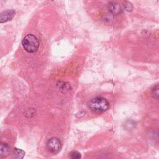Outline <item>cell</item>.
<instances>
[{"label": "cell", "instance_id": "obj_1", "mask_svg": "<svg viewBox=\"0 0 159 159\" xmlns=\"http://www.w3.org/2000/svg\"><path fill=\"white\" fill-rule=\"evenodd\" d=\"M88 107L94 112L101 113L109 108V103L104 98L96 97L89 102Z\"/></svg>", "mask_w": 159, "mask_h": 159}, {"label": "cell", "instance_id": "obj_2", "mask_svg": "<svg viewBox=\"0 0 159 159\" xmlns=\"http://www.w3.org/2000/svg\"><path fill=\"white\" fill-rule=\"evenodd\" d=\"M24 48L29 53H34L37 51L39 47L38 39L32 34L27 35L22 42Z\"/></svg>", "mask_w": 159, "mask_h": 159}, {"label": "cell", "instance_id": "obj_3", "mask_svg": "<svg viewBox=\"0 0 159 159\" xmlns=\"http://www.w3.org/2000/svg\"><path fill=\"white\" fill-rule=\"evenodd\" d=\"M47 148L52 153H57L61 148L60 141L57 138H52L47 142Z\"/></svg>", "mask_w": 159, "mask_h": 159}, {"label": "cell", "instance_id": "obj_4", "mask_svg": "<svg viewBox=\"0 0 159 159\" xmlns=\"http://www.w3.org/2000/svg\"><path fill=\"white\" fill-rule=\"evenodd\" d=\"M16 12L13 9L6 10L0 13V23H4L13 19Z\"/></svg>", "mask_w": 159, "mask_h": 159}, {"label": "cell", "instance_id": "obj_5", "mask_svg": "<svg viewBox=\"0 0 159 159\" xmlns=\"http://www.w3.org/2000/svg\"><path fill=\"white\" fill-rule=\"evenodd\" d=\"M109 11L114 15H119L122 12V8L117 2H111L109 5Z\"/></svg>", "mask_w": 159, "mask_h": 159}, {"label": "cell", "instance_id": "obj_6", "mask_svg": "<svg viewBox=\"0 0 159 159\" xmlns=\"http://www.w3.org/2000/svg\"><path fill=\"white\" fill-rule=\"evenodd\" d=\"M10 147L4 143L0 142V158L5 157L9 153Z\"/></svg>", "mask_w": 159, "mask_h": 159}, {"label": "cell", "instance_id": "obj_7", "mask_svg": "<svg viewBox=\"0 0 159 159\" xmlns=\"http://www.w3.org/2000/svg\"><path fill=\"white\" fill-rule=\"evenodd\" d=\"M12 155H13V157L15 158H18V159H20V158H23L24 155H25V152L19 149V148H15L14 149V151H13V153H12Z\"/></svg>", "mask_w": 159, "mask_h": 159}, {"label": "cell", "instance_id": "obj_8", "mask_svg": "<svg viewBox=\"0 0 159 159\" xmlns=\"http://www.w3.org/2000/svg\"><path fill=\"white\" fill-rule=\"evenodd\" d=\"M152 94L153 95V96L156 99L158 98V84H156L153 88V89H152Z\"/></svg>", "mask_w": 159, "mask_h": 159}, {"label": "cell", "instance_id": "obj_9", "mask_svg": "<svg viewBox=\"0 0 159 159\" xmlns=\"http://www.w3.org/2000/svg\"><path fill=\"white\" fill-rule=\"evenodd\" d=\"M70 157L72 158L77 159V158H80L81 157V155L80 152L77 151H73L70 153Z\"/></svg>", "mask_w": 159, "mask_h": 159}, {"label": "cell", "instance_id": "obj_10", "mask_svg": "<svg viewBox=\"0 0 159 159\" xmlns=\"http://www.w3.org/2000/svg\"><path fill=\"white\" fill-rule=\"evenodd\" d=\"M124 7L125 9L127 11H131L133 9V6H132V4L129 2H127L124 3Z\"/></svg>", "mask_w": 159, "mask_h": 159}]
</instances>
